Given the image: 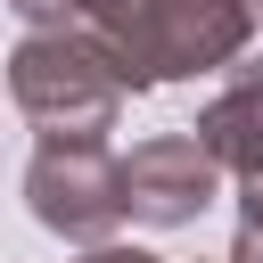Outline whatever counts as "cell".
I'll return each mask as SVG.
<instances>
[{"instance_id":"6da1fadb","label":"cell","mask_w":263,"mask_h":263,"mask_svg":"<svg viewBox=\"0 0 263 263\" xmlns=\"http://www.w3.org/2000/svg\"><path fill=\"white\" fill-rule=\"evenodd\" d=\"M247 33H255V0H140L90 41L123 74V90H156V82H189V74L230 66L247 49Z\"/></svg>"},{"instance_id":"7a4b0ae2","label":"cell","mask_w":263,"mask_h":263,"mask_svg":"<svg viewBox=\"0 0 263 263\" xmlns=\"http://www.w3.org/2000/svg\"><path fill=\"white\" fill-rule=\"evenodd\" d=\"M8 99L58 140H99L123 115V74L90 33H25L8 49Z\"/></svg>"},{"instance_id":"3957f363","label":"cell","mask_w":263,"mask_h":263,"mask_svg":"<svg viewBox=\"0 0 263 263\" xmlns=\"http://www.w3.org/2000/svg\"><path fill=\"white\" fill-rule=\"evenodd\" d=\"M25 205H33L41 230H58L74 247H115V230H123V156H107V140L41 132V148L25 164Z\"/></svg>"},{"instance_id":"277c9868","label":"cell","mask_w":263,"mask_h":263,"mask_svg":"<svg viewBox=\"0 0 263 263\" xmlns=\"http://www.w3.org/2000/svg\"><path fill=\"white\" fill-rule=\"evenodd\" d=\"M222 197V164L197 132H156L123 156V214L148 230H181Z\"/></svg>"},{"instance_id":"5b68a950","label":"cell","mask_w":263,"mask_h":263,"mask_svg":"<svg viewBox=\"0 0 263 263\" xmlns=\"http://www.w3.org/2000/svg\"><path fill=\"white\" fill-rule=\"evenodd\" d=\"M205 148H214V164L222 173H263V66H238L230 74V90H214L205 107H197V123H189Z\"/></svg>"},{"instance_id":"8992f818","label":"cell","mask_w":263,"mask_h":263,"mask_svg":"<svg viewBox=\"0 0 263 263\" xmlns=\"http://www.w3.org/2000/svg\"><path fill=\"white\" fill-rule=\"evenodd\" d=\"M33 33H107L123 8H140V0H8Z\"/></svg>"},{"instance_id":"52a82bcc","label":"cell","mask_w":263,"mask_h":263,"mask_svg":"<svg viewBox=\"0 0 263 263\" xmlns=\"http://www.w3.org/2000/svg\"><path fill=\"white\" fill-rule=\"evenodd\" d=\"M230 263H263V173L238 181V238H230Z\"/></svg>"},{"instance_id":"ba28073f","label":"cell","mask_w":263,"mask_h":263,"mask_svg":"<svg viewBox=\"0 0 263 263\" xmlns=\"http://www.w3.org/2000/svg\"><path fill=\"white\" fill-rule=\"evenodd\" d=\"M82 263H156V255H148V247H90Z\"/></svg>"},{"instance_id":"9c48e42d","label":"cell","mask_w":263,"mask_h":263,"mask_svg":"<svg viewBox=\"0 0 263 263\" xmlns=\"http://www.w3.org/2000/svg\"><path fill=\"white\" fill-rule=\"evenodd\" d=\"M255 25H263V0H255Z\"/></svg>"}]
</instances>
